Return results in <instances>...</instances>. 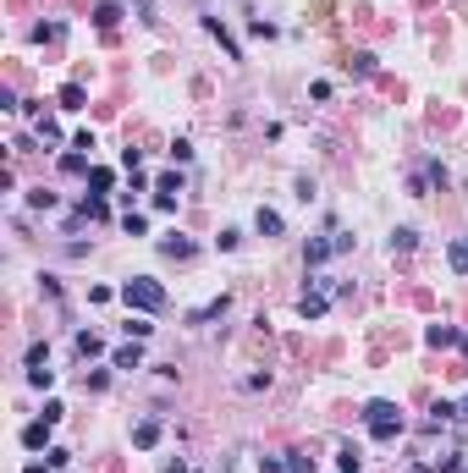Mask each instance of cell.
I'll list each match as a JSON object with an SVG mask.
<instances>
[{
  "mask_svg": "<svg viewBox=\"0 0 468 473\" xmlns=\"http://www.w3.org/2000/svg\"><path fill=\"white\" fill-rule=\"evenodd\" d=\"M22 446H28V452H44V446H50V418H33V424L22 429Z\"/></svg>",
  "mask_w": 468,
  "mask_h": 473,
  "instance_id": "6",
  "label": "cell"
},
{
  "mask_svg": "<svg viewBox=\"0 0 468 473\" xmlns=\"http://www.w3.org/2000/svg\"><path fill=\"white\" fill-rule=\"evenodd\" d=\"M458 413H463V418H468V396H463V407H458Z\"/></svg>",
  "mask_w": 468,
  "mask_h": 473,
  "instance_id": "35",
  "label": "cell"
},
{
  "mask_svg": "<svg viewBox=\"0 0 468 473\" xmlns=\"http://www.w3.org/2000/svg\"><path fill=\"white\" fill-rule=\"evenodd\" d=\"M226 309H232V298L221 292V298H210L204 309H193V314H187V325H210V319H221V314H226Z\"/></svg>",
  "mask_w": 468,
  "mask_h": 473,
  "instance_id": "5",
  "label": "cell"
},
{
  "mask_svg": "<svg viewBox=\"0 0 468 473\" xmlns=\"http://www.w3.org/2000/svg\"><path fill=\"white\" fill-rule=\"evenodd\" d=\"M237 242H242V232H232V226H226V232H221V237H215V248H221V253H232V248H237Z\"/></svg>",
  "mask_w": 468,
  "mask_h": 473,
  "instance_id": "29",
  "label": "cell"
},
{
  "mask_svg": "<svg viewBox=\"0 0 468 473\" xmlns=\"http://www.w3.org/2000/svg\"><path fill=\"white\" fill-rule=\"evenodd\" d=\"M253 232H259V237H281V215L259 204V209H253Z\"/></svg>",
  "mask_w": 468,
  "mask_h": 473,
  "instance_id": "8",
  "label": "cell"
},
{
  "mask_svg": "<svg viewBox=\"0 0 468 473\" xmlns=\"http://www.w3.org/2000/svg\"><path fill=\"white\" fill-rule=\"evenodd\" d=\"M83 99H88L83 83H67V88H61V110H83Z\"/></svg>",
  "mask_w": 468,
  "mask_h": 473,
  "instance_id": "18",
  "label": "cell"
},
{
  "mask_svg": "<svg viewBox=\"0 0 468 473\" xmlns=\"http://www.w3.org/2000/svg\"><path fill=\"white\" fill-rule=\"evenodd\" d=\"M61 33H67L61 22H39V28H33V39H61Z\"/></svg>",
  "mask_w": 468,
  "mask_h": 473,
  "instance_id": "30",
  "label": "cell"
},
{
  "mask_svg": "<svg viewBox=\"0 0 468 473\" xmlns=\"http://www.w3.org/2000/svg\"><path fill=\"white\" fill-rule=\"evenodd\" d=\"M133 6H138V17H144V22H155V6H149V0H133Z\"/></svg>",
  "mask_w": 468,
  "mask_h": 473,
  "instance_id": "33",
  "label": "cell"
},
{
  "mask_svg": "<svg viewBox=\"0 0 468 473\" xmlns=\"http://www.w3.org/2000/svg\"><path fill=\"white\" fill-rule=\"evenodd\" d=\"M248 33H253V39H276V22H265V17H253V22H248Z\"/></svg>",
  "mask_w": 468,
  "mask_h": 473,
  "instance_id": "28",
  "label": "cell"
},
{
  "mask_svg": "<svg viewBox=\"0 0 468 473\" xmlns=\"http://www.w3.org/2000/svg\"><path fill=\"white\" fill-rule=\"evenodd\" d=\"M204 33H210V39H221V50H226L232 61H242V50H237V44H232V33L221 28V17H204Z\"/></svg>",
  "mask_w": 468,
  "mask_h": 473,
  "instance_id": "7",
  "label": "cell"
},
{
  "mask_svg": "<svg viewBox=\"0 0 468 473\" xmlns=\"http://www.w3.org/2000/svg\"><path fill=\"white\" fill-rule=\"evenodd\" d=\"M259 473H287V463H276V457H259Z\"/></svg>",
  "mask_w": 468,
  "mask_h": 473,
  "instance_id": "32",
  "label": "cell"
},
{
  "mask_svg": "<svg viewBox=\"0 0 468 473\" xmlns=\"http://www.w3.org/2000/svg\"><path fill=\"white\" fill-rule=\"evenodd\" d=\"M287 473H314V457H303V452H287Z\"/></svg>",
  "mask_w": 468,
  "mask_h": 473,
  "instance_id": "24",
  "label": "cell"
},
{
  "mask_svg": "<svg viewBox=\"0 0 468 473\" xmlns=\"http://www.w3.org/2000/svg\"><path fill=\"white\" fill-rule=\"evenodd\" d=\"M122 330H127V336H133V341H149V336H155V325H149V319L138 314V319H127V325H122Z\"/></svg>",
  "mask_w": 468,
  "mask_h": 473,
  "instance_id": "22",
  "label": "cell"
},
{
  "mask_svg": "<svg viewBox=\"0 0 468 473\" xmlns=\"http://www.w3.org/2000/svg\"><path fill=\"white\" fill-rule=\"evenodd\" d=\"M28 209H56V193H44V187H33V193H28Z\"/></svg>",
  "mask_w": 468,
  "mask_h": 473,
  "instance_id": "25",
  "label": "cell"
},
{
  "mask_svg": "<svg viewBox=\"0 0 468 473\" xmlns=\"http://www.w3.org/2000/svg\"><path fill=\"white\" fill-rule=\"evenodd\" d=\"M110 369H144V341H127L110 352Z\"/></svg>",
  "mask_w": 468,
  "mask_h": 473,
  "instance_id": "4",
  "label": "cell"
},
{
  "mask_svg": "<svg viewBox=\"0 0 468 473\" xmlns=\"http://www.w3.org/2000/svg\"><path fill=\"white\" fill-rule=\"evenodd\" d=\"M446 253H452V270H458V275H468V237H458Z\"/></svg>",
  "mask_w": 468,
  "mask_h": 473,
  "instance_id": "19",
  "label": "cell"
},
{
  "mask_svg": "<svg viewBox=\"0 0 468 473\" xmlns=\"http://www.w3.org/2000/svg\"><path fill=\"white\" fill-rule=\"evenodd\" d=\"M413 248H419V232L413 226H396L391 232V253H413Z\"/></svg>",
  "mask_w": 468,
  "mask_h": 473,
  "instance_id": "14",
  "label": "cell"
},
{
  "mask_svg": "<svg viewBox=\"0 0 468 473\" xmlns=\"http://www.w3.org/2000/svg\"><path fill=\"white\" fill-rule=\"evenodd\" d=\"M463 473H468V468H463Z\"/></svg>",
  "mask_w": 468,
  "mask_h": 473,
  "instance_id": "37",
  "label": "cell"
},
{
  "mask_svg": "<svg viewBox=\"0 0 468 473\" xmlns=\"http://www.w3.org/2000/svg\"><path fill=\"white\" fill-rule=\"evenodd\" d=\"M28 386H33V391H50L56 375H50V369H28Z\"/></svg>",
  "mask_w": 468,
  "mask_h": 473,
  "instance_id": "27",
  "label": "cell"
},
{
  "mask_svg": "<svg viewBox=\"0 0 468 473\" xmlns=\"http://www.w3.org/2000/svg\"><path fill=\"white\" fill-rule=\"evenodd\" d=\"M122 232H127V237H144V232H149V221H144L138 209H127V215H122Z\"/></svg>",
  "mask_w": 468,
  "mask_h": 473,
  "instance_id": "23",
  "label": "cell"
},
{
  "mask_svg": "<svg viewBox=\"0 0 468 473\" xmlns=\"http://www.w3.org/2000/svg\"><path fill=\"white\" fill-rule=\"evenodd\" d=\"M155 440H160V418H144V424L133 429V446H138V452H149Z\"/></svg>",
  "mask_w": 468,
  "mask_h": 473,
  "instance_id": "11",
  "label": "cell"
},
{
  "mask_svg": "<svg viewBox=\"0 0 468 473\" xmlns=\"http://www.w3.org/2000/svg\"><path fill=\"white\" fill-rule=\"evenodd\" d=\"M463 352H468V341H463Z\"/></svg>",
  "mask_w": 468,
  "mask_h": 473,
  "instance_id": "36",
  "label": "cell"
},
{
  "mask_svg": "<svg viewBox=\"0 0 468 473\" xmlns=\"http://www.w3.org/2000/svg\"><path fill=\"white\" fill-rule=\"evenodd\" d=\"M122 303L138 309V314H160L165 309V286L155 275H133V281H122Z\"/></svg>",
  "mask_w": 468,
  "mask_h": 473,
  "instance_id": "1",
  "label": "cell"
},
{
  "mask_svg": "<svg viewBox=\"0 0 468 473\" xmlns=\"http://www.w3.org/2000/svg\"><path fill=\"white\" fill-rule=\"evenodd\" d=\"M424 341H430V347H458V330H452V325H430Z\"/></svg>",
  "mask_w": 468,
  "mask_h": 473,
  "instance_id": "15",
  "label": "cell"
},
{
  "mask_svg": "<svg viewBox=\"0 0 468 473\" xmlns=\"http://www.w3.org/2000/svg\"><path fill=\"white\" fill-rule=\"evenodd\" d=\"M331 253H336V237H314L309 248H303V264H325Z\"/></svg>",
  "mask_w": 468,
  "mask_h": 473,
  "instance_id": "9",
  "label": "cell"
},
{
  "mask_svg": "<svg viewBox=\"0 0 468 473\" xmlns=\"http://www.w3.org/2000/svg\"><path fill=\"white\" fill-rule=\"evenodd\" d=\"M347 72H358V78H369V72H375V55H369V50H358V55H347Z\"/></svg>",
  "mask_w": 468,
  "mask_h": 473,
  "instance_id": "20",
  "label": "cell"
},
{
  "mask_svg": "<svg viewBox=\"0 0 468 473\" xmlns=\"http://www.w3.org/2000/svg\"><path fill=\"white\" fill-rule=\"evenodd\" d=\"M78 352H83V358H99V352H105V341H99L94 330H78Z\"/></svg>",
  "mask_w": 468,
  "mask_h": 473,
  "instance_id": "17",
  "label": "cell"
},
{
  "mask_svg": "<svg viewBox=\"0 0 468 473\" xmlns=\"http://www.w3.org/2000/svg\"><path fill=\"white\" fill-rule=\"evenodd\" d=\"M364 429H369L375 440H396V435H402V407H396V402H369V407H364Z\"/></svg>",
  "mask_w": 468,
  "mask_h": 473,
  "instance_id": "2",
  "label": "cell"
},
{
  "mask_svg": "<svg viewBox=\"0 0 468 473\" xmlns=\"http://www.w3.org/2000/svg\"><path fill=\"white\" fill-rule=\"evenodd\" d=\"M325 309H331V303H325V275H314V292L298 298V314H303V319H319Z\"/></svg>",
  "mask_w": 468,
  "mask_h": 473,
  "instance_id": "3",
  "label": "cell"
},
{
  "mask_svg": "<svg viewBox=\"0 0 468 473\" xmlns=\"http://www.w3.org/2000/svg\"><path fill=\"white\" fill-rule=\"evenodd\" d=\"M88 187H94V198H105V193L116 187V171H105V165H94V171H88Z\"/></svg>",
  "mask_w": 468,
  "mask_h": 473,
  "instance_id": "13",
  "label": "cell"
},
{
  "mask_svg": "<svg viewBox=\"0 0 468 473\" xmlns=\"http://www.w3.org/2000/svg\"><path fill=\"white\" fill-rule=\"evenodd\" d=\"M116 22H122V6L116 0H99L94 6V28H116Z\"/></svg>",
  "mask_w": 468,
  "mask_h": 473,
  "instance_id": "12",
  "label": "cell"
},
{
  "mask_svg": "<svg viewBox=\"0 0 468 473\" xmlns=\"http://www.w3.org/2000/svg\"><path fill=\"white\" fill-rule=\"evenodd\" d=\"M22 473H50V468H44V463H28V468H22Z\"/></svg>",
  "mask_w": 468,
  "mask_h": 473,
  "instance_id": "34",
  "label": "cell"
},
{
  "mask_svg": "<svg viewBox=\"0 0 468 473\" xmlns=\"http://www.w3.org/2000/svg\"><path fill=\"white\" fill-rule=\"evenodd\" d=\"M171 160H182V165H187V160H193V144H187V138H176V144H171Z\"/></svg>",
  "mask_w": 468,
  "mask_h": 473,
  "instance_id": "31",
  "label": "cell"
},
{
  "mask_svg": "<svg viewBox=\"0 0 468 473\" xmlns=\"http://www.w3.org/2000/svg\"><path fill=\"white\" fill-rule=\"evenodd\" d=\"M44 363H50V347L33 341V347H28V369H44Z\"/></svg>",
  "mask_w": 468,
  "mask_h": 473,
  "instance_id": "26",
  "label": "cell"
},
{
  "mask_svg": "<svg viewBox=\"0 0 468 473\" xmlns=\"http://www.w3.org/2000/svg\"><path fill=\"white\" fill-rule=\"evenodd\" d=\"M160 253H165V259H193V242H187L182 232H171L165 242H160Z\"/></svg>",
  "mask_w": 468,
  "mask_h": 473,
  "instance_id": "10",
  "label": "cell"
},
{
  "mask_svg": "<svg viewBox=\"0 0 468 473\" xmlns=\"http://www.w3.org/2000/svg\"><path fill=\"white\" fill-rule=\"evenodd\" d=\"M61 171H67V176H88L94 165H88V155H61Z\"/></svg>",
  "mask_w": 468,
  "mask_h": 473,
  "instance_id": "21",
  "label": "cell"
},
{
  "mask_svg": "<svg viewBox=\"0 0 468 473\" xmlns=\"http://www.w3.org/2000/svg\"><path fill=\"white\" fill-rule=\"evenodd\" d=\"M336 468H342V473H358V468H364L358 446H342V452H336Z\"/></svg>",
  "mask_w": 468,
  "mask_h": 473,
  "instance_id": "16",
  "label": "cell"
}]
</instances>
